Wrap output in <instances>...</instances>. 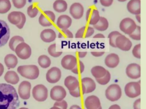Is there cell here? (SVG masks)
Returning <instances> with one entry per match:
<instances>
[{
    "label": "cell",
    "mask_w": 146,
    "mask_h": 109,
    "mask_svg": "<svg viewBox=\"0 0 146 109\" xmlns=\"http://www.w3.org/2000/svg\"><path fill=\"white\" fill-rule=\"evenodd\" d=\"M19 103L15 89L11 85L0 83V109H16Z\"/></svg>",
    "instance_id": "6da1fadb"
},
{
    "label": "cell",
    "mask_w": 146,
    "mask_h": 109,
    "mask_svg": "<svg viewBox=\"0 0 146 109\" xmlns=\"http://www.w3.org/2000/svg\"><path fill=\"white\" fill-rule=\"evenodd\" d=\"M18 73L23 77L29 79H35L39 75V70L35 65H21L17 68Z\"/></svg>",
    "instance_id": "7a4b0ae2"
},
{
    "label": "cell",
    "mask_w": 146,
    "mask_h": 109,
    "mask_svg": "<svg viewBox=\"0 0 146 109\" xmlns=\"http://www.w3.org/2000/svg\"><path fill=\"white\" fill-rule=\"evenodd\" d=\"M105 95L107 99L114 102L119 100L121 96V89L117 84H111L106 90Z\"/></svg>",
    "instance_id": "3957f363"
},
{
    "label": "cell",
    "mask_w": 146,
    "mask_h": 109,
    "mask_svg": "<svg viewBox=\"0 0 146 109\" xmlns=\"http://www.w3.org/2000/svg\"><path fill=\"white\" fill-rule=\"evenodd\" d=\"M140 81L139 82H130L125 85L124 91L127 97L131 98H134L140 95Z\"/></svg>",
    "instance_id": "277c9868"
},
{
    "label": "cell",
    "mask_w": 146,
    "mask_h": 109,
    "mask_svg": "<svg viewBox=\"0 0 146 109\" xmlns=\"http://www.w3.org/2000/svg\"><path fill=\"white\" fill-rule=\"evenodd\" d=\"M33 98L38 102L46 100L48 97V90L47 87L42 84L35 85L32 90Z\"/></svg>",
    "instance_id": "5b68a950"
},
{
    "label": "cell",
    "mask_w": 146,
    "mask_h": 109,
    "mask_svg": "<svg viewBox=\"0 0 146 109\" xmlns=\"http://www.w3.org/2000/svg\"><path fill=\"white\" fill-rule=\"evenodd\" d=\"M14 52L19 58L22 60H26L31 56V48L27 43L22 42L15 47Z\"/></svg>",
    "instance_id": "8992f818"
},
{
    "label": "cell",
    "mask_w": 146,
    "mask_h": 109,
    "mask_svg": "<svg viewBox=\"0 0 146 109\" xmlns=\"http://www.w3.org/2000/svg\"><path fill=\"white\" fill-rule=\"evenodd\" d=\"M55 20V14L50 10L44 11L39 17V23L43 27H49L52 26Z\"/></svg>",
    "instance_id": "52a82bcc"
},
{
    "label": "cell",
    "mask_w": 146,
    "mask_h": 109,
    "mask_svg": "<svg viewBox=\"0 0 146 109\" xmlns=\"http://www.w3.org/2000/svg\"><path fill=\"white\" fill-rule=\"evenodd\" d=\"M137 27L135 22L130 18H125L123 19L119 24L120 30L127 35L132 33Z\"/></svg>",
    "instance_id": "ba28073f"
},
{
    "label": "cell",
    "mask_w": 146,
    "mask_h": 109,
    "mask_svg": "<svg viewBox=\"0 0 146 109\" xmlns=\"http://www.w3.org/2000/svg\"><path fill=\"white\" fill-rule=\"evenodd\" d=\"M10 37V28L6 22L0 19V47L4 46Z\"/></svg>",
    "instance_id": "9c48e42d"
},
{
    "label": "cell",
    "mask_w": 146,
    "mask_h": 109,
    "mask_svg": "<svg viewBox=\"0 0 146 109\" xmlns=\"http://www.w3.org/2000/svg\"><path fill=\"white\" fill-rule=\"evenodd\" d=\"M31 85L27 81H23L21 82L18 86V92L20 98L24 100H27L30 97V91Z\"/></svg>",
    "instance_id": "30bf717a"
},
{
    "label": "cell",
    "mask_w": 146,
    "mask_h": 109,
    "mask_svg": "<svg viewBox=\"0 0 146 109\" xmlns=\"http://www.w3.org/2000/svg\"><path fill=\"white\" fill-rule=\"evenodd\" d=\"M116 47L123 51H128L131 49L132 43L131 40L123 35L118 36L115 40Z\"/></svg>",
    "instance_id": "8fae6325"
},
{
    "label": "cell",
    "mask_w": 146,
    "mask_h": 109,
    "mask_svg": "<svg viewBox=\"0 0 146 109\" xmlns=\"http://www.w3.org/2000/svg\"><path fill=\"white\" fill-rule=\"evenodd\" d=\"M50 97L51 98L55 101H60L66 97V91L63 87L56 85L51 89L50 90Z\"/></svg>",
    "instance_id": "7c38bea8"
},
{
    "label": "cell",
    "mask_w": 146,
    "mask_h": 109,
    "mask_svg": "<svg viewBox=\"0 0 146 109\" xmlns=\"http://www.w3.org/2000/svg\"><path fill=\"white\" fill-rule=\"evenodd\" d=\"M125 73L129 78L135 79L140 78L141 75L140 65L136 63L129 64L126 68Z\"/></svg>",
    "instance_id": "4fadbf2b"
},
{
    "label": "cell",
    "mask_w": 146,
    "mask_h": 109,
    "mask_svg": "<svg viewBox=\"0 0 146 109\" xmlns=\"http://www.w3.org/2000/svg\"><path fill=\"white\" fill-rule=\"evenodd\" d=\"M62 73L59 68L54 66L50 68L46 73V79L51 83H55L58 82L61 78Z\"/></svg>",
    "instance_id": "5bb4252c"
},
{
    "label": "cell",
    "mask_w": 146,
    "mask_h": 109,
    "mask_svg": "<svg viewBox=\"0 0 146 109\" xmlns=\"http://www.w3.org/2000/svg\"><path fill=\"white\" fill-rule=\"evenodd\" d=\"M70 14L75 19H80L84 14V7L83 5L79 2L72 3L70 7Z\"/></svg>",
    "instance_id": "9a60e30c"
},
{
    "label": "cell",
    "mask_w": 146,
    "mask_h": 109,
    "mask_svg": "<svg viewBox=\"0 0 146 109\" xmlns=\"http://www.w3.org/2000/svg\"><path fill=\"white\" fill-rule=\"evenodd\" d=\"M100 17V16L99 14V12L96 9L90 7L87 10L86 12V20L90 25L94 26L99 21Z\"/></svg>",
    "instance_id": "2e32d148"
},
{
    "label": "cell",
    "mask_w": 146,
    "mask_h": 109,
    "mask_svg": "<svg viewBox=\"0 0 146 109\" xmlns=\"http://www.w3.org/2000/svg\"><path fill=\"white\" fill-rule=\"evenodd\" d=\"M77 63V59L75 56L71 54L64 56L61 60L62 66L66 70H72Z\"/></svg>",
    "instance_id": "e0dca14e"
},
{
    "label": "cell",
    "mask_w": 146,
    "mask_h": 109,
    "mask_svg": "<svg viewBox=\"0 0 146 109\" xmlns=\"http://www.w3.org/2000/svg\"><path fill=\"white\" fill-rule=\"evenodd\" d=\"M101 106L99 98L95 95H90L84 100V107L86 109H98Z\"/></svg>",
    "instance_id": "ac0fdd59"
},
{
    "label": "cell",
    "mask_w": 146,
    "mask_h": 109,
    "mask_svg": "<svg viewBox=\"0 0 146 109\" xmlns=\"http://www.w3.org/2000/svg\"><path fill=\"white\" fill-rule=\"evenodd\" d=\"M72 19L67 15H61L58 19L56 23L57 27L61 30L68 29L71 25Z\"/></svg>",
    "instance_id": "d6986e66"
},
{
    "label": "cell",
    "mask_w": 146,
    "mask_h": 109,
    "mask_svg": "<svg viewBox=\"0 0 146 109\" xmlns=\"http://www.w3.org/2000/svg\"><path fill=\"white\" fill-rule=\"evenodd\" d=\"M42 40L46 43H50L54 41L56 37L55 32L50 28L43 30L40 34Z\"/></svg>",
    "instance_id": "ffe728a7"
},
{
    "label": "cell",
    "mask_w": 146,
    "mask_h": 109,
    "mask_svg": "<svg viewBox=\"0 0 146 109\" xmlns=\"http://www.w3.org/2000/svg\"><path fill=\"white\" fill-rule=\"evenodd\" d=\"M120 59L119 56L114 53L108 54L104 60L106 65L110 68H114L119 64Z\"/></svg>",
    "instance_id": "44dd1931"
},
{
    "label": "cell",
    "mask_w": 146,
    "mask_h": 109,
    "mask_svg": "<svg viewBox=\"0 0 146 109\" xmlns=\"http://www.w3.org/2000/svg\"><path fill=\"white\" fill-rule=\"evenodd\" d=\"M140 0H129L127 5V10L132 14H140Z\"/></svg>",
    "instance_id": "7402d4cb"
},
{
    "label": "cell",
    "mask_w": 146,
    "mask_h": 109,
    "mask_svg": "<svg viewBox=\"0 0 146 109\" xmlns=\"http://www.w3.org/2000/svg\"><path fill=\"white\" fill-rule=\"evenodd\" d=\"M94 33V28L90 26H83L79 28L75 33L76 38H87L91 36Z\"/></svg>",
    "instance_id": "603a6c76"
},
{
    "label": "cell",
    "mask_w": 146,
    "mask_h": 109,
    "mask_svg": "<svg viewBox=\"0 0 146 109\" xmlns=\"http://www.w3.org/2000/svg\"><path fill=\"white\" fill-rule=\"evenodd\" d=\"M64 82L65 86L69 91L74 90L79 86V82L78 79L72 76H68L66 77Z\"/></svg>",
    "instance_id": "cb8c5ba5"
},
{
    "label": "cell",
    "mask_w": 146,
    "mask_h": 109,
    "mask_svg": "<svg viewBox=\"0 0 146 109\" xmlns=\"http://www.w3.org/2000/svg\"><path fill=\"white\" fill-rule=\"evenodd\" d=\"M81 83L86 88L85 93H90L94 91L96 89V83L91 78L84 77L82 78Z\"/></svg>",
    "instance_id": "d4e9b609"
},
{
    "label": "cell",
    "mask_w": 146,
    "mask_h": 109,
    "mask_svg": "<svg viewBox=\"0 0 146 109\" xmlns=\"http://www.w3.org/2000/svg\"><path fill=\"white\" fill-rule=\"evenodd\" d=\"M4 78L6 82L11 85H15L19 81V77L18 74L13 70L7 71L5 74Z\"/></svg>",
    "instance_id": "484cf974"
},
{
    "label": "cell",
    "mask_w": 146,
    "mask_h": 109,
    "mask_svg": "<svg viewBox=\"0 0 146 109\" xmlns=\"http://www.w3.org/2000/svg\"><path fill=\"white\" fill-rule=\"evenodd\" d=\"M4 62L8 69H13L18 64V58L13 54H8L5 57Z\"/></svg>",
    "instance_id": "4316f807"
},
{
    "label": "cell",
    "mask_w": 146,
    "mask_h": 109,
    "mask_svg": "<svg viewBox=\"0 0 146 109\" xmlns=\"http://www.w3.org/2000/svg\"><path fill=\"white\" fill-rule=\"evenodd\" d=\"M22 12L21 11H12L9 14L7 19L9 22L14 25L18 24L22 19Z\"/></svg>",
    "instance_id": "83f0119b"
},
{
    "label": "cell",
    "mask_w": 146,
    "mask_h": 109,
    "mask_svg": "<svg viewBox=\"0 0 146 109\" xmlns=\"http://www.w3.org/2000/svg\"><path fill=\"white\" fill-rule=\"evenodd\" d=\"M107 70L102 66H95L91 69L92 75L96 78H100L105 76Z\"/></svg>",
    "instance_id": "f1b7e54d"
},
{
    "label": "cell",
    "mask_w": 146,
    "mask_h": 109,
    "mask_svg": "<svg viewBox=\"0 0 146 109\" xmlns=\"http://www.w3.org/2000/svg\"><path fill=\"white\" fill-rule=\"evenodd\" d=\"M108 26L109 23L107 19L105 17L100 16L98 23L93 26V28L99 31H104L108 28Z\"/></svg>",
    "instance_id": "f546056e"
},
{
    "label": "cell",
    "mask_w": 146,
    "mask_h": 109,
    "mask_svg": "<svg viewBox=\"0 0 146 109\" xmlns=\"http://www.w3.org/2000/svg\"><path fill=\"white\" fill-rule=\"evenodd\" d=\"M53 9L58 12H63L67 9V3L64 0H56L53 3Z\"/></svg>",
    "instance_id": "4dcf8cb0"
},
{
    "label": "cell",
    "mask_w": 146,
    "mask_h": 109,
    "mask_svg": "<svg viewBox=\"0 0 146 109\" xmlns=\"http://www.w3.org/2000/svg\"><path fill=\"white\" fill-rule=\"evenodd\" d=\"M38 62L39 66L44 69L48 68L51 64L50 58L45 54L40 55L38 58Z\"/></svg>",
    "instance_id": "1f68e13d"
},
{
    "label": "cell",
    "mask_w": 146,
    "mask_h": 109,
    "mask_svg": "<svg viewBox=\"0 0 146 109\" xmlns=\"http://www.w3.org/2000/svg\"><path fill=\"white\" fill-rule=\"evenodd\" d=\"M22 42H24V39L20 36H14L11 38L9 43V46L11 50L13 51H15V47Z\"/></svg>",
    "instance_id": "d6a6232c"
},
{
    "label": "cell",
    "mask_w": 146,
    "mask_h": 109,
    "mask_svg": "<svg viewBox=\"0 0 146 109\" xmlns=\"http://www.w3.org/2000/svg\"><path fill=\"white\" fill-rule=\"evenodd\" d=\"M11 7L10 0H0V14H5L8 12Z\"/></svg>",
    "instance_id": "836d02e7"
},
{
    "label": "cell",
    "mask_w": 146,
    "mask_h": 109,
    "mask_svg": "<svg viewBox=\"0 0 146 109\" xmlns=\"http://www.w3.org/2000/svg\"><path fill=\"white\" fill-rule=\"evenodd\" d=\"M120 35H121V33L117 31H112L111 32H110L108 35L110 45H111L112 47L116 48V45H115L116 39L118 36H119Z\"/></svg>",
    "instance_id": "e575fe53"
},
{
    "label": "cell",
    "mask_w": 146,
    "mask_h": 109,
    "mask_svg": "<svg viewBox=\"0 0 146 109\" xmlns=\"http://www.w3.org/2000/svg\"><path fill=\"white\" fill-rule=\"evenodd\" d=\"M47 51L48 54L53 57H58L62 54V52L56 51V44L55 43L50 45L48 47Z\"/></svg>",
    "instance_id": "d590c367"
},
{
    "label": "cell",
    "mask_w": 146,
    "mask_h": 109,
    "mask_svg": "<svg viewBox=\"0 0 146 109\" xmlns=\"http://www.w3.org/2000/svg\"><path fill=\"white\" fill-rule=\"evenodd\" d=\"M84 70V65L83 62L81 61H79L78 63L77 62L75 67L71 70V72L76 74H78L79 73H82Z\"/></svg>",
    "instance_id": "8d00e7d4"
},
{
    "label": "cell",
    "mask_w": 146,
    "mask_h": 109,
    "mask_svg": "<svg viewBox=\"0 0 146 109\" xmlns=\"http://www.w3.org/2000/svg\"><path fill=\"white\" fill-rule=\"evenodd\" d=\"M39 12V9L37 7L31 5L29 6L27 9V15L30 18H34L35 17Z\"/></svg>",
    "instance_id": "74e56055"
},
{
    "label": "cell",
    "mask_w": 146,
    "mask_h": 109,
    "mask_svg": "<svg viewBox=\"0 0 146 109\" xmlns=\"http://www.w3.org/2000/svg\"><path fill=\"white\" fill-rule=\"evenodd\" d=\"M110 79H111V74L108 70H107L106 74H105L104 76H103L100 78L96 79V81L98 83L102 85H105L110 82Z\"/></svg>",
    "instance_id": "f35d334b"
},
{
    "label": "cell",
    "mask_w": 146,
    "mask_h": 109,
    "mask_svg": "<svg viewBox=\"0 0 146 109\" xmlns=\"http://www.w3.org/2000/svg\"><path fill=\"white\" fill-rule=\"evenodd\" d=\"M129 37L135 40H140V27L137 26L135 31L129 35Z\"/></svg>",
    "instance_id": "ab89813d"
},
{
    "label": "cell",
    "mask_w": 146,
    "mask_h": 109,
    "mask_svg": "<svg viewBox=\"0 0 146 109\" xmlns=\"http://www.w3.org/2000/svg\"><path fill=\"white\" fill-rule=\"evenodd\" d=\"M74 36L72 33L68 29L66 30H62V31L58 34L59 38H73Z\"/></svg>",
    "instance_id": "60d3db41"
},
{
    "label": "cell",
    "mask_w": 146,
    "mask_h": 109,
    "mask_svg": "<svg viewBox=\"0 0 146 109\" xmlns=\"http://www.w3.org/2000/svg\"><path fill=\"white\" fill-rule=\"evenodd\" d=\"M140 47H141V44H136V45L134 46V47L132 49V53L133 56L137 58L140 59L141 58V55H140Z\"/></svg>",
    "instance_id": "b9f144b4"
},
{
    "label": "cell",
    "mask_w": 146,
    "mask_h": 109,
    "mask_svg": "<svg viewBox=\"0 0 146 109\" xmlns=\"http://www.w3.org/2000/svg\"><path fill=\"white\" fill-rule=\"evenodd\" d=\"M81 89H82V86H79L74 90L69 91V92H70V94H71V95H72L74 97L78 98V97H80L81 96L82 93L83 94V90H82Z\"/></svg>",
    "instance_id": "7bdbcfd3"
},
{
    "label": "cell",
    "mask_w": 146,
    "mask_h": 109,
    "mask_svg": "<svg viewBox=\"0 0 146 109\" xmlns=\"http://www.w3.org/2000/svg\"><path fill=\"white\" fill-rule=\"evenodd\" d=\"M12 2L15 7L22 9L26 4V0H12Z\"/></svg>",
    "instance_id": "ee69618b"
},
{
    "label": "cell",
    "mask_w": 146,
    "mask_h": 109,
    "mask_svg": "<svg viewBox=\"0 0 146 109\" xmlns=\"http://www.w3.org/2000/svg\"><path fill=\"white\" fill-rule=\"evenodd\" d=\"M67 102L63 99L60 101H56L54 104V106L58 107L60 109H67Z\"/></svg>",
    "instance_id": "f6af8a7d"
},
{
    "label": "cell",
    "mask_w": 146,
    "mask_h": 109,
    "mask_svg": "<svg viewBox=\"0 0 146 109\" xmlns=\"http://www.w3.org/2000/svg\"><path fill=\"white\" fill-rule=\"evenodd\" d=\"M26 16H25V14H23L22 12V19H21V22L18 24L16 25V27L18 28H19V29H22L23 27V26H24V25H25V24L26 23Z\"/></svg>",
    "instance_id": "bcb514c9"
},
{
    "label": "cell",
    "mask_w": 146,
    "mask_h": 109,
    "mask_svg": "<svg viewBox=\"0 0 146 109\" xmlns=\"http://www.w3.org/2000/svg\"><path fill=\"white\" fill-rule=\"evenodd\" d=\"M113 0H99L100 4L104 7H109L112 3Z\"/></svg>",
    "instance_id": "7dc6e473"
},
{
    "label": "cell",
    "mask_w": 146,
    "mask_h": 109,
    "mask_svg": "<svg viewBox=\"0 0 146 109\" xmlns=\"http://www.w3.org/2000/svg\"><path fill=\"white\" fill-rule=\"evenodd\" d=\"M133 109H140V98L136 99L133 103Z\"/></svg>",
    "instance_id": "c3c4849f"
},
{
    "label": "cell",
    "mask_w": 146,
    "mask_h": 109,
    "mask_svg": "<svg viewBox=\"0 0 146 109\" xmlns=\"http://www.w3.org/2000/svg\"><path fill=\"white\" fill-rule=\"evenodd\" d=\"M91 53L95 57H100L104 54V52H91Z\"/></svg>",
    "instance_id": "681fc988"
},
{
    "label": "cell",
    "mask_w": 146,
    "mask_h": 109,
    "mask_svg": "<svg viewBox=\"0 0 146 109\" xmlns=\"http://www.w3.org/2000/svg\"><path fill=\"white\" fill-rule=\"evenodd\" d=\"M87 52H78V56L80 58H83L87 55Z\"/></svg>",
    "instance_id": "f907efd6"
},
{
    "label": "cell",
    "mask_w": 146,
    "mask_h": 109,
    "mask_svg": "<svg viewBox=\"0 0 146 109\" xmlns=\"http://www.w3.org/2000/svg\"><path fill=\"white\" fill-rule=\"evenodd\" d=\"M108 109H121V108H120V107L118 104H112V105H111V106L109 107Z\"/></svg>",
    "instance_id": "816d5d0a"
},
{
    "label": "cell",
    "mask_w": 146,
    "mask_h": 109,
    "mask_svg": "<svg viewBox=\"0 0 146 109\" xmlns=\"http://www.w3.org/2000/svg\"><path fill=\"white\" fill-rule=\"evenodd\" d=\"M94 38H105V36L102 33H97L95 35L93 36Z\"/></svg>",
    "instance_id": "f5cc1de1"
},
{
    "label": "cell",
    "mask_w": 146,
    "mask_h": 109,
    "mask_svg": "<svg viewBox=\"0 0 146 109\" xmlns=\"http://www.w3.org/2000/svg\"><path fill=\"white\" fill-rule=\"evenodd\" d=\"M3 72H4V66L2 65V64L0 62V77L3 74Z\"/></svg>",
    "instance_id": "db71d44e"
},
{
    "label": "cell",
    "mask_w": 146,
    "mask_h": 109,
    "mask_svg": "<svg viewBox=\"0 0 146 109\" xmlns=\"http://www.w3.org/2000/svg\"><path fill=\"white\" fill-rule=\"evenodd\" d=\"M70 109H82V108L80 106H79L76 104H74L70 107Z\"/></svg>",
    "instance_id": "11a10c76"
},
{
    "label": "cell",
    "mask_w": 146,
    "mask_h": 109,
    "mask_svg": "<svg viewBox=\"0 0 146 109\" xmlns=\"http://www.w3.org/2000/svg\"><path fill=\"white\" fill-rule=\"evenodd\" d=\"M135 15H136V19L137 20V22L139 23H140V14H137Z\"/></svg>",
    "instance_id": "9f6ffc18"
},
{
    "label": "cell",
    "mask_w": 146,
    "mask_h": 109,
    "mask_svg": "<svg viewBox=\"0 0 146 109\" xmlns=\"http://www.w3.org/2000/svg\"><path fill=\"white\" fill-rule=\"evenodd\" d=\"M50 109H60V108H59V107H55V106H53L52 107H51V108H50Z\"/></svg>",
    "instance_id": "6f0895ef"
},
{
    "label": "cell",
    "mask_w": 146,
    "mask_h": 109,
    "mask_svg": "<svg viewBox=\"0 0 146 109\" xmlns=\"http://www.w3.org/2000/svg\"><path fill=\"white\" fill-rule=\"evenodd\" d=\"M118 1H119V2H125V1H126L127 0H117Z\"/></svg>",
    "instance_id": "680465c9"
},
{
    "label": "cell",
    "mask_w": 146,
    "mask_h": 109,
    "mask_svg": "<svg viewBox=\"0 0 146 109\" xmlns=\"http://www.w3.org/2000/svg\"><path fill=\"white\" fill-rule=\"evenodd\" d=\"M19 109H29V108H26V107H21V108H19Z\"/></svg>",
    "instance_id": "91938a15"
},
{
    "label": "cell",
    "mask_w": 146,
    "mask_h": 109,
    "mask_svg": "<svg viewBox=\"0 0 146 109\" xmlns=\"http://www.w3.org/2000/svg\"><path fill=\"white\" fill-rule=\"evenodd\" d=\"M98 109H102V106H100V107H99Z\"/></svg>",
    "instance_id": "94428289"
}]
</instances>
